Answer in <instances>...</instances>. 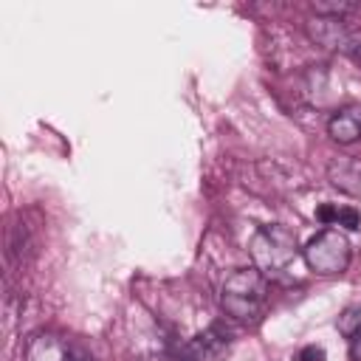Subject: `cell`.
Segmentation results:
<instances>
[{"label":"cell","mask_w":361,"mask_h":361,"mask_svg":"<svg viewBox=\"0 0 361 361\" xmlns=\"http://www.w3.org/2000/svg\"><path fill=\"white\" fill-rule=\"evenodd\" d=\"M268 302V276L259 268H237L220 288V307L234 322H259Z\"/></svg>","instance_id":"obj_1"},{"label":"cell","mask_w":361,"mask_h":361,"mask_svg":"<svg viewBox=\"0 0 361 361\" xmlns=\"http://www.w3.org/2000/svg\"><path fill=\"white\" fill-rule=\"evenodd\" d=\"M251 257L254 268H259L265 276H285L290 274L299 248H296V234L285 226H262L251 237Z\"/></svg>","instance_id":"obj_2"},{"label":"cell","mask_w":361,"mask_h":361,"mask_svg":"<svg viewBox=\"0 0 361 361\" xmlns=\"http://www.w3.org/2000/svg\"><path fill=\"white\" fill-rule=\"evenodd\" d=\"M305 265L319 276L344 274L350 265V240L338 228H322L316 237L307 240L302 248Z\"/></svg>","instance_id":"obj_3"},{"label":"cell","mask_w":361,"mask_h":361,"mask_svg":"<svg viewBox=\"0 0 361 361\" xmlns=\"http://www.w3.org/2000/svg\"><path fill=\"white\" fill-rule=\"evenodd\" d=\"M231 330H226L223 324H212L203 333H197L195 338H189L186 344H180V355H175L178 361H223L231 350Z\"/></svg>","instance_id":"obj_4"},{"label":"cell","mask_w":361,"mask_h":361,"mask_svg":"<svg viewBox=\"0 0 361 361\" xmlns=\"http://www.w3.org/2000/svg\"><path fill=\"white\" fill-rule=\"evenodd\" d=\"M327 180L350 195V197H361V158L358 155H338L327 164Z\"/></svg>","instance_id":"obj_5"},{"label":"cell","mask_w":361,"mask_h":361,"mask_svg":"<svg viewBox=\"0 0 361 361\" xmlns=\"http://www.w3.org/2000/svg\"><path fill=\"white\" fill-rule=\"evenodd\" d=\"M307 34L316 45L333 48V51H347L353 42V34L344 28V23L338 17H319L307 25Z\"/></svg>","instance_id":"obj_6"},{"label":"cell","mask_w":361,"mask_h":361,"mask_svg":"<svg viewBox=\"0 0 361 361\" xmlns=\"http://www.w3.org/2000/svg\"><path fill=\"white\" fill-rule=\"evenodd\" d=\"M327 133L338 144H353L361 138V104H347L336 110L327 121Z\"/></svg>","instance_id":"obj_7"},{"label":"cell","mask_w":361,"mask_h":361,"mask_svg":"<svg viewBox=\"0 0 361 361\" xmlns=\"http://www.w3.org/2000/svg\"><path fill=\"white\" fill-rule=\"evenodd\" d=\"M25 361H71V353L59 336L37 333L25 347Z\"/></svg>","instance_id":"obj_8"},{"label":"cell","mask_w":361,"mask_h":361,"mask_svg":"<svg viewBox=\"0 0 361 361\" xmlns=\"http://www.w3.org/2000/svg\"><path fill=\"white\" fill-rule=\"evenodd\" d=\"M361 330V305H353V307H347L341 316H338V333H344L347 338L353 336V333H358Z\"/></svg>","instance_id":"obj_9"},{"label":"cell","mask_w":361,"mask_h":361,"mask_svg":"<svg viewBox=\"0 0 361 361\" xmlns=\"http://www.w3.org/2000/svg\"><path fill=\"white\" fill-rule=\"evenodd\" d=\"M313 8H316L319 17H338V14H350V11H355L358 6H353V3H327V0H316Z\"/></svg>","instance_id":"obj_10"},{"label":"cell","mask_w":361,"mask_h":361,"mask_svg":"<svg viewBox=\"0 0 361 361\" xmlns=\"http://www.w3.org/2000/svg\"><path fill=\"white\" fill-rule=\"evenodd\" d=\"M336 226H344V228L355 231V228H361V214L350 206H341V209L336 206Z\"/></svg>","instance_id":"obj_11"},{"label":"cell","mask_w":361,"mask_h":361,"mask_svg":"<svg viewBox=\"0 0 361 361\" xmlns=\"http://www.w3.org/2000/svg\"><path fill=\"white\" fill-rule=\"evenodd\" d=\"M327 355H324V350L319 347V344H307V347H302L299 353H296V358L293 361H324Z\"/></svg>","instance_id":"obj_12"},{"label":"cell","mask_w":361,"mask_h":361,"mask_svg":"<svg viewBox=\"0 0 361 361\" xmlns=\"http://www.w3.org/2000/svg\"><path fill=\"white\" fill-rule=\"evenodd\" d=\"M350 361H361V330L350 336Z\"/></svg>","instance_id":"obj_13"},{"label":"cell","mask_w":361,"mask_h":361,"mask_svg":"<svg viewBox=\"0 0 361 361\" xmlns=\"http://www.w3.org/2000/svg\"><path fill=\"white\" fill-rule=\"evenodd\" d=\"M344 54H347V56L361 68V42H358V39H353V42H350V48H347Z\"/></svg>","instance_id":"obj_14"},{"label":"cell","mask_w":361,"mask_h":361,"mask_svg":"<svg viewBox=\"0 0 361 361\" xmlns=\"http://www.w3.org/2000/svg\"><path fill=\"white\" fill-rule=\"evenodd\" d=\"M141 361H178V358L169 355V353H147Z\"/></svg>","instance_id":"obj_15"},{"label":"cell","mask_w":361,"mask_h":361,"mask_svg":"<svg viewBox=\"0 0 361 361\" xmlns=\"http://www.w3.org/2000/svg\"><path fill=\"white\" fill-rule=\"evenodd\" d=\"M71 361H96V358H93V355H85V353H82V355H71Z\"/></svg>","instance_id":"obj_16"}]
</instances>
